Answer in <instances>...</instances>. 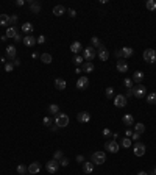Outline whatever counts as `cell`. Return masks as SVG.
<instances>
[{"instance_id":"cell-13","label":"cell","mask_w":156,"mask_h":175,"mask_svg":"<svg viewBox=\"0 0 156 175\" xmlns=\"http://www.w3.org/2000/svg\"><path fill=\"white\" fill-rule=\"evenodd\" d=\"M22 41H24V44H25L27 47H35V45L38 44V41H36V38L33 36V34H27V36H25Z\"/></svg>"},{"instance_id":"cell-28","label":"cell","mask_w":156,"mask_h":175,"mask_svg":"<svg viewBox=\"0 0 156 175\" xmlns=\"http://www.w3.org/2000/svg\"><path fill=\"white\" fill-rule=\"evenodd\" d=\"M120 52H122V57L123 58H128V57H131V55L134 53V50L131 47H123V48H120Z\"/></svg>"},{"instance_id":"cell-59","label":"cell","mask_w":156,"mask_h":175,"mask_svg":"<svg viewBox=\"0 0 156 175\" xmlns=\"http://www.w3.org/2000/svg\"><path fill=\"white\" fill-rule=\"evenodd\" d=\"M152 175H156V166H155V169H153V172H152Z\"/></svg>"},{"instance_id":"cell-47","label":"cell","mask_w":156,"mask_h":175,"mask_svg":"<svg viewBox=\"0 0 156 175\" xmlns=\"http://www.w3.org/2000/svg\"><path fill=\"white\" fill-rule=\"evenodd\" d=\"M139 138H140V135H139V133H136V131H133V136H131V139H134V141H139Z\"/></svg>"},{"instance_id":"cell-58","label":"cell","mask_w":156,"mask_h":175,"mask_svg":"<svg viewBox=\"0 0 156 175\" xmlns=\"http://www.w3.org/2000/svg\"><path fill=\"white\" fill-rule=\"evenodd\" d=\"M138 175H148V174H147V172H144V171H140V172H139Z\"/></svg>"},{"instance_id":"cell-6","label":"cell","mask_w":156,"mask_h":175,"mask_svg":"<svg viewBox=\"0 0 156 175\" xmlns=\"http://www.w3.org/2000/svg\"><path fill=\"white\" fill-rule=\"evenodd\" d=\"M133 95L136 97V99H144L147 97V88L144 85H138L133 88Z\"/></svg>"},{"instance_id":"cell-16","label":"cell","mask_w":156,"mask_h":175,"mask_svg":"<svg viewBox=\"0 0 156 175\" xmlns=\"http://www.w3.org/2000/svg\"><path fill=\"white\" fill-rule=\"evenodd\" d=\"M94 169H95V164H94L92 161H84L83 163V172L84 174H92Z\"/></svg>"},{"instance_id":"cell-12","label":"cell","mask_w":156,"mask_h":175,"mask_svg":"<svg viewBox=\"0 0 156 175\" xmlns=\"http://www.w3.org/2000/svg\"><path fill=\"white\" fill-rule=\"evenodd\" d=\"M97 57H98L101 61H108V58H109V52H108L106 48L101 45V47L97 48Z\"/></svg>"},{"instance_id":"cell-25","label":"cell","mask_w":156,"mask_h":175,"mask_svg":"<svg viewBox=\"0 0 156 175\" xmlns=\"http://www.w3.org/2000/svg\"><path fill=\"white\" fill-rule=\"evenodd\" d=\"M41 61H42L44 63V64H50V63L53 61V57H52V55L50 53H41Z\"/></svg>"},{"instance_id":"cell-31","label":"cell","mask_w":156,"mask_h":175,"mask_svg":"<svg viewBox=\"0 0 156 175\" xmlns=\"http://www.w3.org/2000/svg\"><path fill=\"white\" fill-rule=\"evenodd\" d=\"M17 174L19 175H27L28 174V167H27L25 164H19L17 166Z\"/></svg>"},{"instance_id":"cell-11","label":"cell","mask_w":156,"mask_h":175,"mask_svg":"<svg viewBox=\"0 0 156 175\" xmlns=\"http://www.w3.org/2000/svg\"><path fill=\"white\" fill-rule=\"evenodd\" d=\"M105 149L108 152H111V153H117L119 152V144L116 142V139H112V141H108L105 144Z\"/></svg>"},{"instance_id":"cell-9","label":"cell","mask_w":156,"mask_h":175,"mask_svg":"<svg viewBox=\"0 0 156 175\" xmlns=\"http://www.w3.org/2000/svg\"><path fill=\"white\" fill-rule=\"evenodd\" d=\"M87 86H89V78H87L86 75H83V77H80V78L77 80V88L78 89H81V91H84Z\"/></svg>"},{"instance_id":"cell-3","label":"cell","mask_w":156,"mask_h":175,"mask_svg":"<svg viewBox=\"0 0 156 175\" xmlns=\"http://www.w3.org/2000/svg\"><path fill=\"white\" fill-rule=\"evenodd\" d=\"M142 57H144V61L145 63H150V64H153V63H156V50H153V48H145Z\"/></svg>"},{"instance_id":"cell-22","label":"cell","mask_w":156,"mask_h":175,"mask_svg":"<svg viewBox=\"0 0 156 175\" xmlns=\"http://www.w3.org/2000/svg\"><path fill=\"white\" fill-rule=\"evenodd\" d=\"M131 80H133L134 83H138V85H140V81L144 80V72H142V71H136Z\"/></svg>"},{"instance_id":"cell-8","label":"cell","mask_w":156,"mask_h":175,"mask_svg":"<svg viewBox=\"0 0 156 175\" xmlns=\"http://www.w3.org/2000/svg\"><path fill=\"white\" fill-rule=\"evenodd\" d=\"M133 149H134V155H136V156H142V155H145L147 147H145V144H142V142H136Z\"/></svg>"},{"instance_id":"cell-33","label":"cell","mask_w":156,"mask_h":175,"mask_svg":"<svg viewBox=\"0 0 156 175\" xmlns=\"http://www.w3.org/2000/svg\"><path fill=\"white\" fill-rule=\"evenodd\" d=\"M145 6H147L148 11H156V0H148L145 3Z\"/></svg>"},{"instance_id":"cell-2","label":"cell","mask_w":156,"mask_h":175,"mask_svg":"<svg viewBox=\"0 0 156 175\" xmlns=\"http://www.w3.org/2000/svg\"><path fill=\"white\" fill-rule=\"evenodd\" d=\"M55 125H58L59 128H64L69 125V116L64 114V113H59L56 117H55Z\"/></svg>"},{"instance_id":"cell-4","label":"cell","mask_w":156,"mask_h":175,"mask_svg":"<svg viewBox=\"0 0 156 175\" xmlns=\"http://www.w3.org/2000/svg\"><path fill=\"white\" fill-rule=\"evenodd\" d=\"M95 57H97V50H95V48H94L92 45L83 48V58H84L86 61H92Z\"/></svg>"},{"instance_id":"cell-18","label":"cell","mask_w":156,"mask_h":175,"mask_svg":"<svg viewBox=\"0 0 156 175\" xmlns=\"http://www.w3.org/2000/svg\"><path fill=\"white\" fill-rule=\"evenodd\" d=\"M116 67H117V71H119L120 74H125V72L128 71V63H126L125 60H119Z\"/></svg>"},{"instance_id":"cell-23","label":"cell","mask_w":156,"mask_h":175,"mask_svg":"<svg viewBox=\"0 0 156 175\" xmlns=\"http://www.w3.org/2000/svg\"><path fill=\"white\" fill-rule=\"evenodd\" d=\"M5 36H6V38H13V39H14V38L17 36V30H16V27H8V28H6Z\"/></svg>"},{"instance_id":"cell-42","label":"cell","mask_w":156,"mask_h":175,"mask_svg":"<svg viewBox=\"0 0 156 175\" xmlns=\"http://www.w3.org/2000/svg\"><path fill=\"white\" fill-rule=\"evenodd\" d=\"M101 135H103L105 138H112V131L109 128H103V131H101Z\"/></svg>"},{"instance_id":"cell-52","label":"cell","mask_w":156,"mask_h":175,"mask_svg":"<svg viewBox=\"0 0 156 175\" xmlns=\"http://www.w3.org/2000/svg\"><path fill=\"white\" fill-rule=\"evenodd\" d=\"M116 58H119V60H123V57H122V52H120V50H116Z\"/></svg>"},{"instance_id":"cell-26","label":"cell","mask_w":156,"mask_h":175,"mask_svg":"<svg viewBox=\"0 0 156 175\" xmlns=\"http://www.w3.org/2000/svg\"><path fill=\"white\" fill-rule=\"evenodd\" d=\"M33 30H35V27H33V24H30V22H25V24L22 25V31L27 33V34H31Z\"/></svg>"},{"instance_id":"cell-36","label":"cell","mask_w":156,"mask_h":175,"mask_svg":"<svg viewBox=\"0 0 156 175\" xmlns=\"http://www.w3.org/2000/svg\"><path fill=\"white\" fill-rule=\"evenodd\" d=\"M105 95L108 97V99H109V100H112L114 99V88H106V91H105Z\"/></svg>"},{"instance_id":"cell-24","label":"cell","mask_w":156,"mask_h":175,"mask_svg":"<svg viewBox=\"0 0 156 175\" xmlns=\"http://www.w3.org/2000/svg\"><path fill=\"white\" fill-rule=\"evenodd\" d=\"M66 86H67V83H66L64 78H56V80H55V88H56V89L63 91V89H66Z\"/></svg>"},{"instance_id":"cell-34","label":"cell","mask_w":156,"mask_h":175,"mask_svg":"<svg viewBox=\"0 0 156 175\" xmlns=\"http://www.w3.org/2000/svg\"><path fill=\"white\" fill-rule=\"evenodd\" d=\"M73 63H75V64L80 67V64L83 66V63H84V58H83V55H75V57H73Z\"/></svg>"},{"instance_id":"cell-45","label":"cell","mask_w":156,"mask_h":175,"mask_svg":"<svg viewBox=\"0 0 156 175\" xmlns=\"http://www.w3.org/2000/svg\"><path fill=\"white\" fill-rule=\"evenodd\" d=\"M13 69H14V64H13V63H6V64H5V71L6 72H11Z\"/></svg>"},{"instance_id":"cell-39","label":"cell","mask_w":156,"mask_h":175,"mask_svg":"<svg viewBox=\"0 0 156 175\" xmlns=\"http://www.w3.org/2000/svg\"><path fill=\"white\" fill-rule=\"evenodd\" d=\"M91 41H92V47H94V48H98V47H101V42H100V39H98L97 36H94Z\"/></svg>"},{"instance_id":"cell-17","label":"cell","mask_w":156,"mask_h":175,"mask_svg":"<svg viewBox=\"0 0 156 175\" xmlns=\"http://www.w3.org/2000/svg\"><path fill=\"white\" fill-rule=\"evenodd\" d=\"M28 5H30V11L33 13V14H38V13H41V3L39 2L28 0Z\"/></svg>"},{"instance_id":"cell-46","label":"cell","mask_w":156,"mask_h":175,"mask_svg":"<svg viewBox=\"0 0 156 175\" xmlns=\"http://www.w3.org/2000/svg\"><path fill=\"white\" fill-rule=\"evenodd\" d=\"M36 41H38V44H44V42H45V36H42V34H41V36L36 38Z\"/></svg>"},{"instance_id":"cell-38","label":"cell","mask_w":156,"mask_h":175,"mask_svg":"<svg viewBox=\"0 0 156 175\" xmlns=\"http://www.w3.org/2000/svg\"><path fill=\"white\" fill-rule=\"evenodd\" d=\"M42 124L45 125V127H52V125H53V119L50 116H47V117L42 119Z\"/></svg>"},{"instance_id":"cell-44","label":"cell","mask_w":156,"mask_h":175,"mask_svg":"<svg viewBox=\"0 0 156 175\" xmlns=\"http://www.w3.org/2000/svg\"><path fill=\"white\" fill-rule=\"evenodd\" d=\"M58 163H59V166H64V167H66L67 164H69V158H66V156H64V158H61V159L58 161Z\"/></svg>"},{"instance_id":"cell-29","label":"cell","mask_w":156,"mask_h":175,"mask_svg":"<svg viewBox=\"0 0 156 175\" xmlns=\"http://www.w3.org/2000/svg\"><path fill=\"white\" fill-rule=\"evenodd\" d=\"M64 13H66V8L63 5H56L55 8H53V14H55V16H63Z\"/></svg>"},{"instance_id":"cell-5","label":"cell","mask_w":156,"mask_h":175,"mask_svg":"<svg viewBox=\"0 0 156 175\" xmlns=\"http://www.w3.org/2000/svg\"><path fill=\"white\" fill-rule=\"evenodd\" d=\"M112 102H114V106H117V108H125L126 103H128V99L125 97V94H117V95L112 99Z\"/></svg>"},{"instance_id":"cell-49","label":"cell","mask_w":156,"mask_h":175,"mask_svg":"<svg viewBox=\"0 0 156 175\" xmlns=\"http://www.w3.org/2000/svg\"><path fill=\"white\" fill-rule=\"evenodd\" d=\"M131 95H133V88H131V89H126V94H125V97H126V99H130Z\"/></svg>"},{"instance_id":"cell-56","label":"cell","mask_w":156,"mask_h":175,"mask_svg":"<svg viewBox=\"0 0 156 175\" xmlns=\"http://www.w3.org/2000/svg\"><path fill=\"white\" fill-rule=\"evenodd\" d=\"M22 39H24V38H20V34H19V33H17V36L14 38V41H16V42H19V41H22Z\"/></svg>"},{"instance_id":"cell-53","label":"cell","mask_w":156,"mask_h":175,"mask_svg":"<svg viewBox=\"0 0 156 175\" xmlns=\"http://www.w3.org/2000/svg\"><path fill=\"white\" fill-rule=\"evenodd\" d=\"M16 5L17 6H24L25 5V0H16Z\"/></svg>"},{"instance_id":"cell-20","label":"cell","mask_w":156,"mask_h":175,"mask_svg":"<svg viewBox=\"0 0 156 175\" xmlns=\"http://www.w3.org/2000/svg\"><path fill=\"white\" fill-rule=\"evenodd\" d=\"M122 122H123V125H126V127H131V125H134V117L131 114H125L122 117Z\"/></svg>"},{"instance_id":"cell-32","label":"cell","mask_w":156,"mask_h":175,"mask_svg":"<svg viewBox=\"0 0 156 175\" xmlns=\"http://www.w3.org/2000/svg\"><path fill=\"white\" fill-rule=\"evenodd\" d=\"M134 131H136V133H139V135H142V133L145 131V125L142 124V122L136 124V125H134Z\"/></svg>"},{"instance_id":"cell-37","label":"cell","mask_w":156,"mask_h":175,"mask_svg":"<svg viewBox=\"0 0 156 175\" xmlns=\"http://www.w3.org/2000/svg\"><path fill=\"white\" fill-rule=\"evenodd\" d=\"M147 102L150 105H156V92H152L147 95Z\"/></svg>"},{"instance_id":"cell-14","label":"cell","mask_w":156,"mask_h":175,"mask_svg":"<svg viewBox=\"0 0 156 175\" xmlns=\"http://www.w3.org/2000/svg\"><path fill=\"white\" fill-rule=\"evenodd\" d=\"M41 172V164L38 163V161H35V163H31L30 166H28V174L30 175H36V174H39Z\"/></svg>"},{"instance_id":"cell-54","label":"cell","mask_w":156,"mask_h":175,"mask_svg":"<svg viewBox=\"0 0 156 175\" xmlns=\"http://www.w3.org/2000/svg\"><path fill=\"white\" fill-rule=\"evenodd\" d=\"M58 128H59L58 125H52V127H50V130H52V131H58Z\"/></svg>"},{"instance_id":"cell-7","label":"cell","mask_w":156,"mask_h":175,"mask_svg":"<svg viewBox=\"0 0 156 175\" xmlns=\"http://www.w3.org/2000/svg\"><path fill=\"white\" fill-rule=\"evenodd\" d=\"M45 169H47V172H49V174H55L59 169V163L56 159H50L49 163L45 164Z\"/></svg>"},{"instance_id":"cell-30","label":"cell","mask_w":156,"mask_h":175,"mask_svg":"<svg viewBox=\"0 0 156 175\" xmlns=\"http://www.w3.org/2000/svg\"><path fill=\"white\" fill-rule=\"evenodd\" d=\"M49 113L53 114V116H58L59 114V106H58L56 103H52L50 106H49Z\"/></svg>"},{"instance_id":"cell-10","label":"cell","mask_w":156,"mask_h":175,"mask_svg":"<svg viewBox=\"0 0 156 175\" xmlns=\"http://www.w3.org/2000/svg\"><path fill=\"white\" fill-rule=\"evenodd\" d=\"M77 121L81 122V124H87L91 122V113H87V111H81V113L77 114Z\"/></svg>"},{"instance_id":"cell-57","label":"cell","mask_w":156,"mask_h":175,"mask_svg":"<svg viewBox=\"0 0 156 175\" xmlns=\"http://www.w3.org/2000/svg\"><path fill=\"white\" fill-rule=\"evenodd\" d=\"M31 57H33V60H36V58H39V53H38V52H35V53L31 55Z\"/></svg>"},{"instance_id":"cell-55","label":"cell","mask_w":156,"mask_h":175,"mask_svg":"<svg viewBox=\"0 0 156 175\" xmlns=\"http://www.w3.org/2000/svg\"><path fill=\"white\" fill-rule=\"evenodd\" d=\"M13 64H14V67H16V66H20V61H19L17 58H16L14 61H13Z\"/></svg>"},{"instance_id":"cell-27","label":"cell","mask_w":156,"mask_h":175,"mask_svg":"<svg viewBox=\"0 0 156 175\" xmlns=\"http://www.w3.org/2000/svg\"><path fill=\"white\" fill-rule=\"evenodd\" d=\"M0 25L2 27H10V16L8 14H0Z\"/></svg>"},{"instance_id":"cell-40","label":"cell","mask_w":156,"mask_h":175,"mask_svg":"<svg viewBox=\"0 0 156 175\" xmlns=\"http://www.w3.org/2000/svg\"><path fill=\"white\" fill-rule=\"evenodd\" d=\"M123 85H125L126 89H131V88H133V80H131V78H125V80H123Z\"/></svg>"},{"instance_id":"cell-50","label":"cell","mask_w":156,"mask_h":175,"mask_svg":"<svg viewBox=\"0 0 156 175\" xmlns=\"http://www.w3.org/2000/svg\"><path fill=\"white\" fill-rule=\"evenodd\" d=\"M125 136H126V138H131V136H133V131H131L130 128H126V131H125Z\"/></svg>"},{"instance_id":"cell-15","label":"cell","mask_w":156,"mask_h":175,"mask_svg":"<svg viewBox=\"0 0 156 175\" xmlns=\"http://www.w3.org/2000/svg\"><path fill=\"white\" fill-rule=\"evenodd\" d=\"M16 53H17L16 45H8V47H6V57H8L10 60L14 61L16 60Z\"/></svg>"},{"instance_id":"cell-35","label":"cell","mask_w":156,"mask_h":175,"mask_svg":"<svg viewBox=\"0 0 156 175\" xmlns=\"http://www.w3.org/2000/svg\"><path fill=\"white\" fill-rule=\"evenodd\" d=\"M120 145L122 147H125V149H128V147H131V139L130 138H122V141H120Z\"/></svg>"},{"instance_id":"cell-19","label":"cell","mask_w":156,"mask_h":175,"mask_svg":"<svg viewBox=\"0 0 156 175\" xmlns=\"http://www.w3.org/2000/svg\"><path fill=\"white\" fill-rule=\"evenodd\" d=\"M94 64H92V61H86V63H83V66H81V71H84L86 74H91V72H94Z\"/></svg>"},{"instance_id":"cell-1","label":"cell","mask_w":156,"mask_h":175,"mask_svg":"<svg viewBox=\"0 0 156 175\" xmlns=\"http://www.w3.org/2000/svg\"><path fill=\"white\" fill-rule=\"evenodd\" d=\"M91 161L95 166H100V164H103L105 161H106V155H105V152H94L92 153V156H91Z\"/></svg>"},{"instance_id":"cell-43","label":"cell","mask_w":156,"mask_h":175,"mask_svg":"<svg viewBox=\"0 0 156 175\" xmlns=\"http://www.w3.org/2000/svg\"><path fill=\"white\" fill-rule=\"evenodd\" d=\"M61 158H64V156H63V152H61V150H56L55 153H53V159H56V161H59Z\"/></svg>"},{"instance_id":"cell-41","label":"cell","mask_w":156,"mask_h":175,"mask_svg":"<svg viewBox=\"0 0 156 175\" xmlns=\"http://www.w3.org/2000/svg\"><path fill=\"white\" fill-rule=\"evenodd\" d=\"M17 20H19V17H17L16 14H13V16H10V27H13V25H16V24H17Z\"/></svg>"},{"instance_id":"cell-51","label":"cell","mask_w":156,"mask_h":175,"mask_svg":"<svg viewBox=\"0 0 156 175\" xmlns=\"http://www.w3.org/2000/svg\"><path fill=\"white\" fill-rule=\"evenodd\" d=\"M77 161L78 163H84V156L83 155H77Z\"/></svg>"},{"instance_id":"cell-48","label":"cell","mask_w":156,"mask_h":175,"mask_svg":"<svg viewBox=\"0 0 156 175\" xmlns=\"http://www.w3.org/2000/svg\"><path fill=\"white\" fill-rule=\"evenodd\" d=\"M67 13H69V16H70V17H75V16H77V11H75V10H72V8L67 10Z\"/></svg>"},{"instance_id":"cell-21","label":"cell","mask_w":156,"mask_h":175,"mask_svg":"<svg viewBox=\"0 0 156 175\" xmlns=\"http://www.w3.org/2000/svg\"><path fill=\"white\" fill-rule=\"evenodd\" d=\"M70 50L75 53V55H78L80 52H83V45H81V42H78V41H75V42H72V45H70Z\"/></svg>"}]
</instances>
